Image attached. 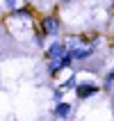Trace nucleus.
<instances>
[{"label":"nucleus","instance_id":"nucleus-1","mask_svg":"<svg viewBox=\"0 0 114 121\" xmlns=\"http://www.w3.org/2000/svg\"><path fill=\"white\" fill-rule=\"evenodd\" d=\"M101 91V89L96 87V85H91V82H82V85H75V96L80 98V101H84V98H91V96H96Z\"/></svg>","mask_w":114,"mask_h":121},{"label":"nucleus","instance_id":"nucleus-2","mask_svg":"<svg viewBox=\"0 0 114 121\" xmlns=\"http://www.w3.org/2000/svg\"><path fill=\"white\" fill-rule=\"evenodd\" d=\"M41 30L46 37H55V34L59 32V21L55 18V16H46V18L41 21Z\"/></svg>","mask_w":114,"mask_h":121},{"label":"nucleus","instance_id":"nucleus-3","mask_svg":"<svg viewBox=\"0 0 114 121\" xmlns=\"http://www.w3.org/2000/svg\"><path fill=\"white\" fill-rule=\"evenodd\" d=\"M66 53V43L64 41H55V43H50L48 46V50H46V57L48 60H57L59 55H64Z\"/></svg>","mask_w":114,"mask_h":121},{"label":"nucleus","instance_id":"nucleus-4","mask_svg":"<svg viewBox=\"0 0 114 121\" xmlns=\"http://www.w3.org/2000/svg\"><path fill=\"white\" fill-rule=\"evenodd\" d=\"M68 53H71V57H73V60L82 62V60H87V57H91L94 46H89V48H75V46H71V48H68Z\"/></svg>","mask_w":114,"mask_h":121},{"label":"nucleus","instance_id":"nucleus-5","mask_svg":"<svg viewBox=\"0 0 114 121\" xmlns=\"http://www.w3.org/2000/svg\"><path fill=\"white\" fill-rule=\"evenodd\" d=\"M71 103H64V101H59L57 105H55V117L57 119H68V114H71Z\"/></svg>","mask_w":114,"mask_h":121},{"label":"nucleus","instance_id":"nucleus-6","mask_svg":"<svg viewBox=\"0 0 114 121\" xmlns=\"http://www.w3.org/2000/svg\"><path fill=\"white\" fill-rule=\"evenodd\" d=\"M12 16L14 18H30L32 12H30V7H23V9H12Z\"/></svg>","mask_w":114,"mask_h":121},{"label":"nucleus","instance_id":"nucleus-7","mask_svg":"<svg viewBox=\"0 0 114 121\" xmlns=\"http://www.w3.org/2000/svg\"><path fill=\"white\" fill-rule=\"evenodd\" d=\"M75 85H78V82H75V75H71V78H68L66 82H62V91H68V89H75Z\"/></svg>","mask_w":114,"mask_h":121},{"label":"nucleus","instance_id":"nucleus-8","mask_svg":"<svg viewBox=\"0 0 114 121\" xmlns=\"http://www.w3.org/2000/svg\"><path fill=\"white\" fill-rule=\"evenodd\" d=\"M59 71V64H57V60H48V73L53 75V73H57Z\"/></svg>","mask_w":114,"mask_h":121},{"label":"nucleus","instance_id":"nucleus-9","mask_svg":"<svg viewBox=\"0 0 114 121\" xmlns=\"http://www.w3.org/2000/svg\"><path fill=\"white\" fill-rule=\"evenodd\" d=\"M103 85H105V89H110V87H112V85H114V69H112V71H110L107 75H105V82H103Z\"/></svg>","mask_w":114,"mask_h":121},{"label":"nucleus","instance_id":"nucleus-10","mask_svg":"<svg viewBox=\"0 0 114 121\" xmlns=\"http://www.w3.org/2000/svg\"><path fill=\"white\" fill-rule=\"evenodd\" d=\"M62 98H64V91H62V89H57V91H55V96H53V101H55V103H59Z\"/></svg>","mask_w":114,"mask_h":121},{"label":"nucleus","instance_id":"nucleus-11","mask_svg":"<svg viewBox=\"0 0 114 121\" xmlns=\"http://www.w3.org/2000/svg\"><path fill=\"white\" fill-rule=\"evenodd\" d=\"M16 2H18V0H5V5H7V9H9V12H12V9H16Z\"/></svg>","mask_w":114,"mask_h":121},{"label":"nucleus","instance_id":"nucleus-12","mask_svg":"<svg viewBox=\"0 0 114 121\" xmlns=\"http://www.w3.org/2000/svg\"><path fill=\"white\" fill-rule=\"evenodd\" d=\"M112 108H114V94H112Z\"/></svg>","mask_w":114,"mask_h":121},{"label":"nucleus","instance_id":"nucleus-13","mask_svg":"<svg viewBox=\"0 0 114 121\" xmlns=\"http://www.w3.org/2000/svg\"><path fill=\"white\" fill-rule=\"evenodd\" d=\"M112 7H114V0H112Z\"/></svg>","mask_w":114,"mask_h":121},{"label":"nucleus","instance_id":"nucleus-14","mask_svg":"<svg viewBox=\"0 0 114 121\" xmlns=\"http://www.w3.org/2000/svg\"><path fill=\"white\" fill-rule=\"evenodd\" d=\"M64 2H68V0H64Z\"/></svg>","mask_w":114,"mask_h":121},{"label":"nucleus","instance_id":"nucleus-15","mask_svg":"<svg viewBox=\"0 0 114 121\" xmlns=\"http://www.w3.org/2000/svg\"><path fill=\"white\" fill-rule=\"evenodd\" d=\"M112 46H114V43H112Z\"/></svg>","mask_w":114,"mask_h":121}]
</instances>
